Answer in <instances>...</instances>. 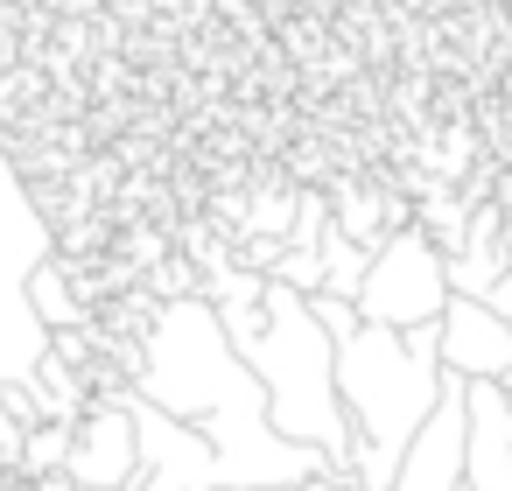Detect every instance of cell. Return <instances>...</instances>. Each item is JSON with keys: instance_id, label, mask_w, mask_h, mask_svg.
Instances as JSON below:
<instances>
[{"instance_id": "obj_1", "label": "cell", "mask_w": 512, "mask_h": 491, "mask_svg": "<svg viewBox=\"0 0 512 491\" xmlns=\"http://www.w3.org/2000/svg\"><path fill=\"white\" fill-rule=\"evenodd\" d=\"M134 393H148L197 435H211V449L225 463V491H302L316 477H337L330 456H316L274 428L260 372L246 365V351L232 344L225 316L204 295L162 309V323L148 330V372Z\"/></svg>"}, {"instance_id": "obj_2", "label": "cell", "mask_w": 512, "mask_h": 491, "mask_svg": "<svg viewBox=\"0 0 512 491\" xmlns=\"http://www.w3.org/2000/svg\"><path fill=\"white\" fill-rule=\"evenodd\" d=\"M232 330V344L246 351V365L260 372L267 386V407H274V428L316 456L337 463V477H351V414H344V393H337V337L323 330L316 302L288 281H267L260 302H211Z\"/></svg>"}, {"instance_id": "obj_3", "label": "cell", "mask_w": 512, "mask_h": 491, "mask_svg": "<svg viewBox=\"0 0 512 491\" xmlns=\"http://www.w3.org/2000/svg\"><path fill=\"white\" fill-rule=\"evenodd\" d=\"M449 365H442V330H379L365 323L358 337L337 344V393L351 414V484L358 491H393L407 442L428 428L442 407Z\"/></svg>"}, {"instance_id": "obj_4", "label": "cell", "mask_w": 512, "mask_h": 491, "mask_svg": "<svg viewBox=\"0 0 512 491\" xmlns=\"http://www.w3.org/2000/svg\"><path fill=\"white\" fill-rule=\"evenodd\" d=\"M43 260H57V225L36 211L8 155V127H0V386H22L50 358V323L36 316V295H29Z\"/></svg>"}, {"instance_id": "obj_5", "label": "cell", "mask_w": 512, "mask_h": 491, "mask_svg": "<svg viewBox=\"0 0 512 491\" xmlns=\"http://www.w3.org/2000/svg\"><path fill=\"white\" fill-rule=\"evenodd\" d=\"M456 302L449 288V253L414 225V232H386L372 246V274L358 288V316L379 330H428L442 323V309Z\"/></svg>"}, {"instance_id": "obj_6", "label": "cell", "mask_w": 512, "mask_h": 491, "mask_svg": "<svg viewBox=\"0 0 512 491\" xmlns=\"http://www.w3.org/2000/svg\"><path fill=\"white\" fill-rule=\"evenodd\" d=\"M134 428H141V491H225V463L211 435L134 393Z\"/></svg>"}, {"instance_id": "obj_7", "label": "cell", "mask_w": 512, "mask_h": 491, "mask_svg": "<svg viewBox=\"0 0 512 491\" xmlns=\"http://www.w3.org/2000/svg\"><path fill=\"white\" fill-rule=\"evenodd\" d=\"M78 491H141V428H134V393H92L78 421V449L64 470Z\"/></svg>"}, {"instance_id": "obj_8", "label": "cell", "mask_w": 512, "mask_h": 491, "mask_svg": "<svg viewBox=\"0 0 512 491\" xmlns=\"http://www.w3.org/2000/svg\"><path fill=\"white\" fill-rule=\"evenodd\" d=\"M463 477H470V379L449 372L442 407H435L428 428L407 442L393 491H463Z\"/></svg>"}, {"instance_id": "obj_9", "label": "cell", "mask_w": 512, "mask_h": 491, "mask_svg": "<svg viewBox=\"0 0 512 491\" xmlns=\"http://www.w3.org/2000/svg\"><path fill=\"white\" fill-rule=\"evenodd\" d=\"M435 330H442V365H449L456 379H498V386H505V372H512V323H505L491 302L456 295Z\"/></svg>"}, {"instance_id": "obj_10", "label": "cell", "mask_w": 512, "mask_h": 491, "mask_svg": "<svg viewBox=\"0 0 512 491\" xmlns=\"http://www.w3.org/2000/svg\"><path fill=\"white\" fill-rule=\"evenodd\" d=\"M463 491H512V393L470 379V477Z\"/></svg>"}, {"instance_id": "obj_11", "label": "cell", "mask_w": 512, "mask_h": 491, "mask_svg": "<svg viewBox=\"0 0 512 491\" xmlns=\"http://www.w3.org/2000/svg\"><path fill=\"white\" fill-rule=\"evenodd\" d=\"M29 295H36V316H43L50 330H85V323H92V309H85V295L71 288L64 260H43L36 281H29Z\"/></svg>"}, {"instance_id": "obj_12", "label": "cell", "mask_w": 512, "mask_h": 491, "mask_svg": "<svg viewBox=\"0 0 512 491\" xmlns=\"http://www.w3.org/2000/svg\"><path fill=\"white\" fill-rule=\"evenodd\" d=\"M71 449H78V421H36L29 442H22V477H36V484L64 477L71 470Z\"/></svg>"}, {"instance_id": "obj_13", "label": "cell", "mask_w": 512, "mask_h": 491, "mask_svg": "<svg viewBox=\"0 0 512 491\" xmlns=\"http://www.w3.org/2000/svg\"><path fill=\"white\" fill-rule=\"evenodd\" d=\"M274 281H288V288H302V295H323V288H330L323 253H316V246H288V253H281V267H274Z\"/></svg>"}, {"instance_id": "obj_14", "label": "cell", "mask_w": 512, "mask_h": 491, "mask_svg": "<svg viewBox=\"0 0 512 491\" xmlns=\"http://www.w3.org/2000/svg\"><path fill=\"white\" fill-rule=\"evenodd\" d=\"M22 442H29V428H22V414L8 407V393H0V463H8V470H22Z\"/></svg>"}, {"instance_id": "obj_15", "label": "cell", "mask_w": 512, "mask_h": 491, "mask_svg": "<svg viewBox=\"0 0 512 491\" xmlns=\"http://www.w3.org/2000/svg\"><path fill=\"white\" fill-rule=\"evenodd\" d=\"M43 491H78V484H71V477H50ZM302 491H358V484H351V477H316V484H302Z\"/></svg>"}, {"instance_id": "obj_16", "label": "cell", "mask_w": 512, "mask_h": 491, "mask_svg": "<svg viewBox=\"0 0 512 491\" xmlns=\"http://www.w3.org/2000/svg\"><path fill=\"white\" fill-rule=\"evenodd\" d=\"M8 484H15V470H8V463H0V491H8Z\"/></svg>"}, {"instance_id": "obj_17", "label": "cell", "mask_w": 512, "mask_h": 491, "mask_svg": "<svg viewBox=\"0 0 512 491\" xmlns=\"http://www.w3.org/2000/svg\"><path fill=\"white\" fill-rule=\"evenodd\" d=\"M505 393H512V372H505Z\"/></svg>"}]
</instances>
